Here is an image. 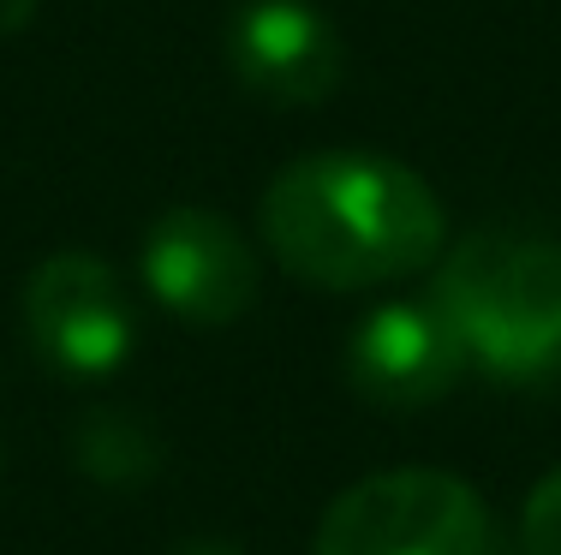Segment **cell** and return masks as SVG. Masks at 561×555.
<instances>
[{"mask_svg":"<svg viewBox=\"0 0 561 555\" xmlns=\"http://www.w3.org/2000/svg\"><path fill=\"white\" fill-rule=\"evenodd\" d=\"M72 454H78V466H84L90 478L114 484V490L150 484L156 466H162V442H156V430L144 425L138 413H126V406H96V413L78 425Z\"/></svg>","mask_w":561,"mask_h":555,"instance_id":"cell-8","label":"cell"},{"mask_svg":"<svg viewBox=\"0 0 561 555\" xmlns=\"http://www.w3.org/2000/svg\"><path fill=\"white\" fill-rule=\"evenodd\" d=\"M519 537H526V555H561V466L531 490Z\"/></svg>","mask_w":561,"mask_h":555,"instance_id":"cell-9","label":"cell"},{"mask_svg":"<svg viewBox=\"0 0 561 555\" xmlns=\"http://www.w3.org/2000/svg\"><path fill=\"white\" fill-rule=\"evenodd\" d=\"M24 328L66 377H108L138 340V316L119 275L90 251H55L24 281Z\"/></svg>","mask_w":561,"mask_h":555,"instance_id":"cell-4","label":"cell"},{"mask_svg":"<svg viewBox=\"0 0 561 555\" xmlns=\"http://www.w3.org/2000/svg\"><path fill=\"white\" fill-rule=\"evenodd\" d=\"M31 12H36V0H0V36L24 31V24H31Z\"/></svg>","mask_w":561,"mask_h":555,"instance_id":"cell-10","label":"cell"},{"mask_svg":"<svg viewBox=\"0 0 561 555\" xmlns=\"http://www.w3.org/2000/svg\"><path fill=\"white\" fill-rule=\"evenodd\" d=\"M180 555H245L239 544H221V537H197V544H185Z\"/></svg>","mask_w":561,"mask_h":555,"instance_id":"cell-11","label":"cell"},{"mask_svg":"<svg viewBox=\"0 0 561 555\" xmlns=\"http://www.w3.org/2000/svg\"><path fill=\"white\" fill-rule=\"evenodd\" d=\"M144 287L185 323H233L257 299V257L216 209H168L144 233Z\"/></svg>","mask_w":561,"mask_h":555,"instance_id":"cell-5","label":"cell"},{"mask_svg":"<svg viewBox=\"0 0 561 555\" xmlns=\"http://www.w3.org/2000/svg\"><path fill=\"white\" fill-rule=\"evenodd\" d=\"M472 352L454 335V323L443 316L436 299H394L377 305L365 323L353 328V347H346V377L365 394L370 406H389V413H419L436 406L454 382L466 377Z\"/></svg>","mask_w":561,"mask_h":555,"instance_id":"cell-6","label":"cell"},{"mask_svg":"<svg viewBox=\"0 0 561 555\" xmlns=\"http://www.w3.org/2000/svg\"><path fill=\"white\" fill-rule=\"evenodd\" d=\"M317 555H490V513L454 472H377L335 496L317 525Z\"/></svg>","mask_w":561,"mask_h":555,"instance_id":"cell-3","label":"cell"},{"mask_svg":"<svg viewBox=\"0 0 561 555\" xmlns=\"http://www.w3.org/2000/svg\"><path fill=\"white\" fill-rule=\"evenodd\" d=\"M443 305L472 365L502 382L561 377V245L538 233H472L436 269Z\"/></svg>","mask_w":561,"mask_h":555,"instance_id":"cell-2","label":"cell"},{"mask_svg":"<svg viewBox=\"0 0 561 555\" xmlns=\"http://www.w3.org/2000/svg\"><path fill=\"white\" fill-rule=\"evenodd\" d=\"M239 84L280 108H311L341 84V31L311 0H245L227 19Z\"/></svg>","mask_w":561,"mask_h":555,"instance_id":"cell-7","label":"cell"},{"mask_svg":"<svg viewBox=\"0 0 561 555\" xmlns=\"http://www.w3.org/2000/svg\"><path fill=\"white\" fill-rule=\"evenodd\" d=\"M443 204L412 167L377 150H323L263 192V245L329 293L407 281L443 251Z\"/></svg>","mask_w":561,"mask_h":555,"instance_id":"cell-1","label":"cell"}]
</instances>
